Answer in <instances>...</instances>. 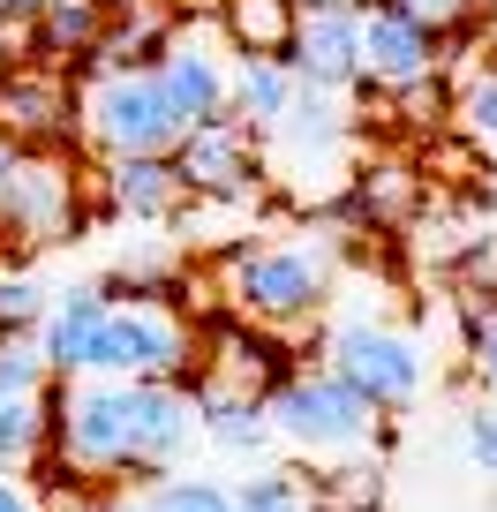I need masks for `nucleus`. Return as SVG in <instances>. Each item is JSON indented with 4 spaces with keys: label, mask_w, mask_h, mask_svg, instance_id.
<instances>
[{
    "label": "nucleus",
    "mask_w": 497,
    "mask_h": 512,
    "mask_svg": "<svg viewBox=\"0 0 497 512\" xmlns=\"http://www.w3.org/2000/svg\"><path fill=\"white\" fill-rule=\"evenodd\" d=\"M53 452L68 482H151L174 475L204 437L196 392L166 377H53Z\"/></svg>",
    "instance_id": "f257e3e1"
},
{
    "label": "nucleus",
    "mask_w": 497,
    "mask_h": 512,
    "mask_svg": "<svg viewBox=\"0 0 497 512\" xmlns=\"http://www.w3.org/2000/svg\"><path fill=\"white\" fill-rule=\"evenodd\" d=\"M339 294V241L302 234V241H257V249L226 256V302L234 317L264 332H294Z\"/></svg>",
    "instance_id": "f03ea898"
},
{
    "label": "nucleus",
    "mask_w": 497,
    "mask_h": 512,
    "mask_svg": "<svg viewBox=\"0 0 497 512\" xmlns=\"http://www.w3.org/2000/svg\"><path fill=\"white\" fill-rule=\"evenodd\" d=\"M264 415H272V445L302 452V460H347V452H377L385 415L339 377L332 362L317 369H287V377L264 392Z\"/></svg>",
    "instance_id": "7ed1b4c3"
},
{
    "label": "nucleus",
    "mask_w": 497,
    "mask_h": 512,
    "mask_svg": "<svg viewBox=\"0 0 497 512\" xmlns=\"http://www.w3.org/2000/svg\"><path fill=\"white\" fill-rule=\"evenodd\" d=\"M76 136L98 159H136V151H174L189 136V121L166 98L159 68H113L76 98Z\"/></svg>",
    "instance_id": "20e7f679"
},
{
    "label": "nucleus",
    "mask_w": 497,
    "mask_h": 512,
    "mask_svg": "<svg viewBox=\"0 0 497 512\" xmlns=\"http://www.w3.org/2000/svg\"><path fill=\"white\" fill-rule=\"evenodd\" d=\"M83 377H166L189 384L196 377V332L174 302L159 294H113L106 324L91 339V369Z\"/></svg>",
    "instance_id": "39448f33"
},
{
    "label": "nucleus",
    "mask_w": 497,
    "mask_h": 512,
    "mask_svg": "<svg viewBox=\"0 0 497 512\" xmlns=\"http://www.w3.org/2000/svg\"><path fill=\"white\" fill-rule=\"evenodd\" d=\"M324 362L362 392L377 415H407L422 400V384H430V354L407 324L392 317H339L324 332Z\"/></svg>",
    "instance_id": "423d86ee"
},
{
    "label": "nucleus",
    "mask_w": 497,
    "mask_h": 512,
    "mask_svg": "<svg viewBox=\"0 0 497 512\" xmlns=\"http://www.w3.org/2000/svg\"><path fill=\"white\" fill-rule=\"evenodd\" d=\"M0 241H16V249L76 241V174L61 151H23V166L8 174V196H0Z\"/></svg>",
    "instance_id": "0eeeda50"
},
{
    "label": "nucleus",
    "mask_w": 497,
    "mask_h": 512,
    "mask_svg": "<svg viewBox=\"0 0 497 512\" xmlns=\"http://www.w3.org/2000/svg\"><path fill=\"white\" fill-rule=\"evenodd\" d=\"M174 166L189 181V196H219V204H257V128L241 113H219V121H196L174 144Z\"/></svg>",
    "instance_id": "6e6552de"
},
{
    "label": "nucleus",
    "mask_w": 497,
    "mask_h": 512,
    "mask_svg": "<svg viewBox=\"0 0 497 512\" xmlns=\"http://www.w3.org/2000/svg\"><path fill=\"white\" fill-rule=\"evenodd\" d=\"M159 83H166V98L181 106V121H189V128L234 113V46H226L219 23H189V31L166 38Z\"/></svg>",
    "instance_id": "1a4fd4ad"
},
{
    "label": "nucleus",
    "mask_w": 497,
    "mask_h": 512,
    "mask_svg": "<svg viewBox=\"0 0 497 512\" xmlns=\"http://www.w3.org/2000/svg\"><path fill=\"white\" fill-rule=\"evenodd\" d=\"M287 61L317 91H362V0H302Z\"/></svg>",
    "instance_id": "9d476101"
},
{
    "label": "nucleus",
    "mask_w": 497,
    "mask_h": 512,
    "mask_svg": "<svg viewBox=\"0 0 497 512\" xmlns=\"http://www.w3.org/2000/svg\"><path fill=\"white\" fill-rule=\"evenodd\" d=\"M0 128L23 151H61L76 136V91H68V76L53 61L0 68Z\"/></svg>",
    "instance_id": "9b49d317"
},
{
    "label": "nucleus",
    "mask_w": 497,
    "mask_h": 512,
    "mask_svg": "<svg viewBox=\"0 0 497 512\" xmlns=\"http://www.w3.org/2000/svg\"><path fill=\"white\" fill-rule=\"evenodd\" d=\"M437 76V31L392 0H362V91H400Z\"/></svg>",
    "instance_id": "f8f14e48"
},
{
    "label": "nucleus",
    "mask_w": 497,
    "mask_h": 512,
    "mask_svg": "<svg viewBox=\"0 0 497 512\" xmlns=\"http://www.w3.org/2000/svg\"><path fill=\"white\" fill-rule=\"evenodd\" d=\"M106 204L121 211V219H144V226H166L181 219V204H189V181H181L174 151H136V159H106Z\"/></svg>",
    "instance_id": "ddd939ff"
},
{
    "label": "nucleus",
    "mask_w": 497,
    "mask_h": 512,
    "mask_svg": "<svg viewBox=\"0 0 497 512\" xmlns=\"http://www.w3.org/2000/svg\"><path fill=\"white\" fill-rule=\"evenodd\" d=\"M106 309H113V287H98V279L53 287V309H46V324H38V347H46L53 377H83V369H91V339H98V324H106Z\"/></svg>",
    "instance_id": "4468645a"
},
{
    "label": "nucleus",
    "mask_w": 497,
    "mask_h": 512,
    "mask_svg": "<svg viewBox=\"0 0 497 512\" xmlns=\"http://www.w3.org/2000/svg\"><path fill=\"white\" fill-rule=\"evenodd\" d=\"M189 392H196V422H204V445H219L226 460H257V452L272 445V415H264V392H241V384L204 377V369L189 377Z\"/></svg>",
    "instance_id": "2eb2a0df"
},
{
    "label": "nucleus",
    "mask_w": 497,
    "mask_h": 512,
    "mask_svg": "<svg viewBox=\"0 0 497 512\" xmlns=\"http://www.w3.org/2000/svg\"><path fill=\"white\" fill-rule=\"evenodd\" d=\"M196 369L204 377H226V384H241V392H272L279 377H287L294 362H279L272 354V339H264V324L249 332V317H234V324H219V332L204 339V354H196Z\"/></svg>",
    "instance_id": "dca6fc26"
},
{
    "label": "nucleus",
    "mask_w": 497,
    "mask_h": 512,
    "mask_svg": "<svg viewBox=\"0 0 497 512\" xmlns=\"http://www.w3.org/2000/svg\"><path fill=\"white\" fill-rule=\"evenodd\" d=\"M294 91H302V76H294L287 53H234V113L257 136H272L279 121H287Z\"/></svg>",
    "instance_id": "f3484780"
},
{
    "label": "nucleus",
    "mask_w": 497,
    "mask_h": 512,
    "mask_svg": "<svg viewBox=\"0 0 497 512\" xmlns=\"http://www.w3.org/2000/svg\"><path fill=\"white\" fill-rule=\"evenodd\" d=\"M166 38H174V23H166L151 0H129V8H113L106 38H98V53L83 68H98V76H113V68H159Z\"/></svg>",
    "instance_id": "a211bd4d"
},
{
    "label": "nucleus",
    "mask_w": 497,
    "mask_h": 512,
    "mask_svg": "<svg viewBox=\"0 0 497 512\" xmlns=\"http://www.w3.org/2000/svg\"><path fill=\"white\" fill-rule=\"evenodd\" d=\"M106 23H113L106 0H46L31 16V46L46 53V61H91Z\"/></svg>",
    "instance_id": "6ab92c4d"
},
{
    "label": "nucleus",
    "mask_w": 497,
    "mask_h": 512,
    "mask_svg": "<svg viewBox=\"0 0 497 512\" xmlns=\"http://www.w3.org/2000/svg\"><path fill=\"white\" fill-rule=\"evenodd\" d=\"M347 106H339V91H317V83H302L294 91V106H287V121L272 128L279 144L294 151V159H332L339 144H347Z\"/></svg>",
    "instance_id": "aec40b11"
},
{
    "label": "nucleus",
    "mask_w": 497,
    "mask_h": 512,
    "mask_svg": "<svg viewBox=\"0 0 497 512\" xmlns=\"http://www.w3.org/2000/svg\"><path fill=\"white\" fill-rule=\"evenodd\" d=\"M211 23L226 31L234 53H287L294 23H302V0H219Z\"/></svg>",
    "instance_id": "412c9836"
},
{
    "label": "nucleus",
    "mask_w": 497,
    "mask_h": 512,
    "mask_svg": "<svg viewBox=\"0 0 497 512\" xmlns=\"http://www.w3.org/2000/svg\"><path fill=\"white\" fill-rule=\"evenodd\" d=\"M121 512H234V490L211 475H151V482H121Z\"/></svg>",
    "instance_id": "4be33fe9"
},
{
    "label": "nucleus",
    "mask_w": 497,
    "mask_h": 512,
    "mask_svg": "<svg viewBox=\"0 0 497 512\" xmlns=\"http://www.w3.org/2000/svg\"><path fill=\"white\" fill-rule=\"evenodd\" d=\"M452 128L467 136V151H475L482 166H497V61H475L460 76V91H452Z\"/></svg>",
    "instance_id": "5701e85b"
},
{
    "label": "nucleus",
    "mask_w": 497,
    "mask_h": 512,
    "mask_svg": "<svg viewBox=\"0 0 497 512\" xmlns=\"http://www.w3.org/2000/svg\"><path fill=\"white\" fill-rule=\"evenodd\" d=\"M317 482V505L324 512H377L385 505V460L377 452H347V460H324Z\"/></svg>",
    "instance_id": "b1692460"
},
{
    "label": "nucleus",
    "mask_w": 497,
    "mask_h": 512,
    "mask_svg": "<svg viewBox=\"0 0 497 512\" xmlns=\"http://www.w3.org/2000/svg\"><path fill=\"white\" fill-rule=\"evenodd\" d=\"M234 512H324V505H317V482L309 475L264 460V467H249V475L234 482Z\"/></svg>",
    "instance_id": "393cba45"
},
{
    "label": "nucleus",
    "mask_w": 497,
    "mask_h": 512,
    "mask_svg": "<svg viewBox=\"0 0 497 512\" xmlns=\"http://www.w3.org/2000/svg\"><path fill=\"white\" fill-rule=\"evenodd\" d=\"M53 452V400H0V467H38Z\"/></svg>",
    "instance_id": "a878e982"
},
{
    "label": "nucleus",
    "mask_w": 497,
    "mask_h": 512,
    "mask_svg": "<svg viewBox=\"0 0 497 512\" xmlns=\"http://www.w3.org/2000/svg\"><path fill=\"white\" fill-rule=\"evenodd\" d=\"M46 309H53V287L31 264H0V339H38Z\"/></svg>",
    "instance_id": "bb28decb"
},
{
    "label": "nucleus",
    "mask_w": 497,
    "mask_h": 512,
    "mask_svg": "<svg viewBox=\"0 0 497 512\" xmlns=\"http://www.w3.org/2000/svg\"><path fill=\"white\" fill-rule=\"evenodd\" d=\"M53 392V362L38 339H0V400H38Z\"/></svg>",
    "instance_id": "cd10ccee"
},
{
    "label": "nucleus",
    "mask_w": 497,
    "mask_h": 512,
    "mask_svg": "<svg viewBox=\"0 0 497 512\" xmlns=\"http://www.w3.org/2000/svg\"><path fill=\"white\" fill-rule=\"evenodd\" d=\"M460 452H467V467H475V475L497 482V400H475V407L460 415Z\"/></svg>",
    "instance_id": "c85d7f7f"
},
{
    "label": "nucleus",
    "mask_w": 497,
    "mask_h": 512,
    "mask_svg": "<svg viewBox=\"0 0 497 512\" xmlns=\"http://www.w3.org/2000/svg\"><path fill=\"white\" fill-rule=\"evenodd\" d=\"M467 362H475L482 400H497V309H475V302H467Z\"/></svg>",
    "instance_id": "c756f323"
},
{
    "label": "nucleus",
    "mask_w": 497,
    "mask_h": 512,
    "mask_svg": "<svg viewBox=\"0 0 497 512\" xmlns=\"http://www.w3.org/2000/svg\"><path fill=\"white\" fill-rule=\"evenodd\" d=\"M392 8H407L415 23H430V31L445 38V31H460V23H475L482 0H392Z\"/></svg>",
    "instance_id": "7c9ffc66"
},
{
    "label": "nucleus",
    "mask_w": 497,
    "mask_h": 512,
    "mask_svg": "<svg viewBox=\"0 0 497 512\" xmlns=\"http://www.w3.org/2000/svg\"><path fill=\"white\" fill-rule=\"evenodd\" d=\"M0 512H53V497L31 482V467H0Z\"/></svg>",
    "instance_id": "2f4dec72"
},
{
    "label": "nucleus",
    "mask_w": 497,
    "mask_h": 512,
    "mask_svg": "<svg viewBox=\"0 0 497 512\" xmlns=\"http://www.w3.org/2000/svg\"><path fill=\"white\" fill-rule=\"evenodd\" d=\"M16 166H23V144L0 128V196H8V174H16Z\"/></svg>",
    "instance_id": "473e14b6"
},
{
    "label": "nucleus",
    "mask_w": 497,
    "mask_h": 512,
    "mask_svg": "<svg viewBox=\"0 0 497 512\" xmlns=\"http://www.w3.org/2000/svg\"><path fill=\"white\" fill-rule=\"evenodd\" d=\"M38 8H46V0H0V16H8V23H31Z\"/></svg>",
    "instance_id": "72a5a7b5"
},
{
    "label": "nucleus",
    "mask_w": 497,
    "mask_h": 512,
    "mask_svg": "<svg viewBox=\"0 0 497 512\" xmlns=\"http://www.w3.org/2000/svg\"><path fill=\"white\" fill-rule=\"evenodd\" d=\"M0 68H16V23L0 16Z\"/></svg>",
    "instance_id": "f704fd0d"
},
{
    "label": "nucleus",
    "mask_w": 497,
    "mask_h": 512,
    "mask_svg": "<svg viewBox=\"0 0 497 512\" xmlns=\"http://www.w3.org/2000/svg\"><path fill=\"white\" fill-rule=\"evenodd\" d=\"M106 8H129V0H106Z\"/></svg>",
    "instance_id": "c9c22d12"
},
{
    "label": "nucleus",
    "mask_w": 497,
    "mask_h": 512,
    "mask_svg": "<svg viewBox=\"0 0 497 512\" xmlns=\"http://www.w3.org/2000/svg\"><path fill=\"white\" fill-rule=\"evenodd\" d=\"M490 23H497V0H490Z\"/></svg>",
    "instance_id": "e433bc0d"
}]
</instances>
